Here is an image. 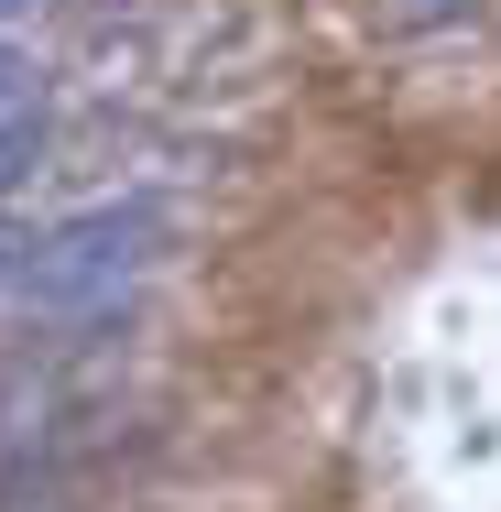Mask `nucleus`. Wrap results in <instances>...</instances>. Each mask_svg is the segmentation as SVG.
Segmentation results:
<instances>
[{
  "label": "nucleus",
  "mask_w": 501,
  "mask_h": 512,
  "mask_svg": "<svg viewBox=\"0 0 501 512\" xmlns=\"http://www.w3.org/2000/svg\"><path fill=\"white\" fill-rule=\"evenodd\" d=\"M153 251H164V207L153 197L88 207V218H66V229H44V240L11 251V295H22L33 316L88 327V316H120V295L153 273Z\"/></svg>",
  "instance_id": "f257e3e1"
},
{
  "label": "nucleus",
  "mask_w": 501,
  "mask_h": 512,
  "mask_svg": "<svg viewBox=\"0 0 501 512\" xmlns=\"http://www.w3.org/2000/svg\"><path fill=\"white\" fill-rule=\"evenodd\" d=\"M33 153H44V66H33V44L0 22V186H22Z\"/></svg>",
  "instance_id": "f03ea898"
},
{
  "label": "nucleus",
  "mask_w": 501,
  "mask_h": 512,
  "mask_svg": "<svg viewBox=\"0 0 501 512\" xmlns=\"http://www.w3.org/2000/svg\"><path fill=\"white\" fill-rule=\"evenodd\" d=\"M480 0H382V33H447V22H469Z\"/></svg>",
  "instance_id": "7ed1b4c3"
},
{
  "label": "nucleus",
  "mask_w": 501,
  "mask_h": 512,
  "mask_svg": "<svg viewBox=\"0 0 501 512\" xmlns=\"http://www.w3.org/2000/svg\"><path fill=\"white\" fill-rule=\"evenodd\" d=\"M11 251H22V240H0V295H11Z\"/></svg>",
  "instance_id": "20e7f679"
}]
</instances>
